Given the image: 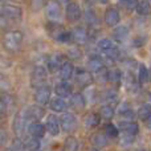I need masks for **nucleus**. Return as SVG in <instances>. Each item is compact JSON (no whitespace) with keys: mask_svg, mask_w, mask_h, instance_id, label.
<instances>
[{"mask_svg":"<svg viewBox=\"0 0 151 151\" xmlns=\"http://www.w3.org/2000/svg\"><path fill=\"white\" fill-rule=\"evenodd\" d=\"M47 74H48V72L44 66H36V68L33 69V72H32V74H31L32 86H35V88H40V86H42L45 83V81H47Z\"/></svg>","mask_w":151,"mask_h":151,"instance_id":"5","label":"nucleus"},{"mask_svg":"<svg viewBox=\"0 0 151 151\" xmlns=\"http://www.w3.org/2000/svg\"><path fill=\"white\" fill-rule=\"evenodd\" d=\"M49 105H50V109L57 113H61L66 109V102L64 101V98H61V97H56V98L50 99Z\"/></svg>","mask_w":151,"mask_h":151,"instance_id":"21","label":"nucleus"},{"mask_svg":"<svg viewBox=\"0 0 151 151\" xmlns=\"http://www.w3.org/2000/svg\"><path fill=\"white\" fill-rule=\"evenodd\" d=\"M105 23L109 27H114L119 23V12L115 8H109L105 12Z\"/></svg>","mask_w":151,"mask_h":151,"instance_id":"13","label":"nucleus"},{"mask_svg":"<svg viewBox=\"0 0 151 151\" xmlns=\"http://www.w3.org/2000/svg\"><path fill=\"white\" fill-rule=\"evenodd\" d=\"M47 16L50 20H58L61 16V7L58 3L49 1L47 4Z\"/></svg>","mask_w":151,"mask_h":151,"instance_id":"11","label":"nucleus"},{"mask_svg":"<svg viewBox=\"0 0 151 151\" xmlns=\"http://www.w3.org/2000/svg\"><path fill=\"white\" fill-rule=\"evenodd\" d=\"M66 19L69 21H77L81 19V8L78 7L77 3H69L66 5Z\"/></svg>","mask_w":151,"mask_h":151,"instance_id":"10","label":"nucleus"},{"mask_svg":"<svg viewBox=\"0 0 151 151\" xmlns=\"http://www.w3.org/2000/svg\"><path fill=\"white\" fill-rule=\"evenodd\" d=\"M0 102H1V105L4 106L5 113H8L13 106H15V99H13V97L8 93H4L1 97H0Z\"/></svg>","mask_w":151,"mask_h":151,"instance_id":"24","label":"nucleus"},{"mask_svg":"<svg viewBox=\"0 0 151 151\" xmlns=\"http://www.w3.org/2000/svg\"><path fill=\"white\" fill-rule=\"evenodd\" d=\"M24 113H25V117L29 122L31 121H40L44 117V109L39 105H32L27 110H24Z\"/></svg>","mask_w":151,"mask_h":151,"instance_id":"7","label":"nucleus"},{"mask_svg":"<svg viewBox=\"0 0 151 151\" xmlns=\"http://www.w3.org/2000/svg\"><path fill=\"white\" fill-rule=\"evenodd\" d=\"M28 133L31 134V137H35V138H42L45 134V127L40 121H31L28 123Z\"/></svg>","mask_w":151,"mask_h":151,"instance_id":"8","label":"nucleus"},{"mask_svg":"<svg viewBox=\"0 0 151 151\" xmlns=\"http://www.w3.org/2000/svg\"><path fill=\"white\" fill-rule=\"evenodd\" d=\"M4 114H5V109H4V106L1 105V102H0V121L3 119V117H4Z\"/></svg>","mask_w":151,"mask_h":151,"instance_id":"48","label":"nucleus"},{"mask_svg":"<svg viewBox=\"0 0 151 151\" xmlns=\"http://www.w3.org/2000/svg\"><path fill=\"white\" fill-rule=\"evenodd\" d=\"M0 15L3 17L8 19V20H20L21 16H23V11H21L20 7L7 4L0 8Z\"/></svg>","mask_w":151,"mask_h":151,"instance_id":"4","label":"nucleus"},{"mask_svg":"<svg viewBox=\"0 0 151 151\" xmlns=\"http://www.w3.org/2000/svg\"><path fill=\"white\" fill-rule=\"evenodd\" d=\"M106 135L111 137V138H117L119 135V130H118L117 126H114L113 123H109L106 126Z\"/></svg>","mask_w":151,"mask_h":151,"instance_id":"36","label":"nucleus"},{"mask_svg":"<svg viewBox=\"0 0 151 151\" xmlns=\"http://www.w3.org/2000/svg\"><path fill=\"white\" fill-rule=\"evenodd\" d=\"M123 3H125V7L129 11L137 9V5H138V0H123Z\"/></svg>","mask_w":151,"mask_h":151,"instance_id":"41","label":"nucleus"},{"mask_svg":"<svg viewBox=\"0 0 151 151\" xmlns=\"http://www.w3.org/2000/svg\"><path fill=\"white\" fill-rule=\"evenodd\" d=\"M85 98H83V96L82 94H80V93H77V94H73L72 96V106H74L76 109H83L85 107Z\"/></svg>","mask_w":151,"mask_h":151,"instance_id":"26","label":"nucleus"},{"mask_svg":"<svg viewBox=\"0 0 151 151\" xmlns=\"http://www.w3.org/2000/svg\"><path fill=\"white\" fill-rule=\"evenodd\" d=\"M121 78H122V74L118 69H111L106 73V80L111 83H118L121 81Z\"/></svg>","mask_w":151,"mask_h":151,"instance_id":"27","label":"nucleus"},{"mask_svg":"<svg viewBox=\"0 0 151 151\" xmlns=\"http://www.w3.org/2000/svg\"><path fill=\"white\" fill-rule=\"evenodd\" d=\"M64 151H78V142L74 137H68L64 143Z\"/></svg>","mask_w":151,"mask_h":151,"instance_id":"28","label":"nucleus"},{"mask_svg":"<svg viewBox=\"0 0 151 151\" xmlns=\"http://www.w3.org/2000/svg\"><path fill=\"white\" fill-rule=\"evenodd\" d=\"M7 139H8V134L4 129H0V149H3L5 143H7Z\"/></svg>","mask_w":151,"mask_h":151,"instance_id":"43","label":"nucleus"},{"mask_svg":"<svg viewBox=\"0 0 151 151\" xmlns=\"http://www.w3.org/2000/svg\"><path fill=\"white\" fill-rule=\"evenodd\" d=\"M97 47H98L99 50H102V52H106L107 49L113 48L114 45H113L111 40H109V39H102V40H99V41L97 42Z\"/></svg>","mask_w":151,"mask_h":151,"instance_id":"34","label":"nucleus"},{"mask_svg":"<svg viewBox=\"0 0 151 151\" xmlns=\"http://www.w3.org/2000/svg\"><path fill=\"white\" fill-rule=\"evenodd\" d=\"M45 4V0H32V9L40 11Z\"/></svg>","mask_w":151,"mask_h":151,"instance_id":"42","label":"nucleus"},{"mask_svg":"<svg viewBox=\"0 0 151 151\" xmlns=\"http://www.w3.org/2000/svg\"><path fill=\"white\" fill-rule=\"evenodd\" d=\"M60 126L65 133H73V131L77 129V119H76L74 114L72 113H64L60 117Z\"/></svg>","mask_w":151,"mask_h":151,"instance_id":"3","label":"nucleus"},{"mask_svg":"<svg viewBox=\"0 0 151 151\" xmlns=\"http://www.w3.org/2000/svg\"><path fill=\"white\" fill-rule=\"evenodd\" d=\"M65 63L64 61V57L61 55H55L52 57H49V61H48V68H49L50 72H55L57 69H60V66Z\"/></svg>","mask_w":151,"mask_h":151,"instance_id":"18","label":"nucleus"},{"mask_svg":"<svg viewBox=\"0 0 151 151\" xmlns=\"http://www.w3.org/2000/svg\"><path fill=\"white\" fill-rule=\"evenodd\" d=\"M129 109H130V107H129V104H127V102H123V105H121L119 109H118V113H119V114H122L123 111H126V110H129Z\"/></svg>","mask_w":151,"mask_h":151,"instance_id":"47","label":"nucleus"},{"mask_svg":"<svg viewBox=\"0 0 151 151\" xmlns=\"http://www.w3.org/2000/svg\"><path fill=\"white\" fill-rule=\"evenodd\" d=\"M117 101H118V97H117L115 93L107 94V102H109V104H117Z\"/></svg>","mask_w":151,"mask_h":151,"instance_id":"46","label":"nucleus"},{"mask_svg":"<svg viewBox=\"0 0 151 151\" xmlns=\"http://www.w3.org/2000/svg\"><path fill=\"white\" fill-rule=\"evenodd\" d=\"M11 65H12V63L9 60H7L4 57H0V70H5V69L11 68Z\"/></svg>","mask_w":151,"mask_h":151,"instance_id":"44","label":"nucleus"},{"mask_svg":"<svg viewBox=\"0 0 151 151\" xmlns=\"http://www.w3.org/2000/svg\"><path fill=\"white\" fill-rule=\"evenodd\" d=\"M23 44V33L20 31L7 32L4 36V48L8 52H17Z\"/></svg>","mask_w":151,"mask_h":151,"instance_id":"1","label":"nucleus"},{"mask_svg":"<svg viewBox=\"0 0 151 151\" xmlns=\"http://www.w3.org/2000/svg\"><path fill=\"white\" fill-rule=\"evenodd\" d=\"M114 109H113V106H110V105H105V106L101 107V110H99V114H101V118H104V119L109 121L113 117H114Z\"/></svg>","mask_w":151,"mask_h":151,"instance_id":"29","label":"nucleus"},{"mask_svg":"<svg viewBox=\"0 0 151 151\" xmlns=\"http://www.w3.org/2000/svg\"><path fill=\"white\" fill-rule=\"evenodd\" d=\"M127 37H129V28L125 25L117 27V28L113 31V39L118 42H123Z\"/></svg>","mask_w":151,"mask_h":151,"instance_id":"16","label":"nucleus"},{"mask_svg":"<svg viewBox=\"0 0 151 151\" xmlns=\"http://www.w3.org/2000/svg\"><path fill=\"white\" fill-rule=\"evenodd\" d=\"M98 115L97 114H93V113H90V114L86 115L85 118V127L86 129H93L96 127L97 125H98Z\"/></svg>","mask_w":151,"mask_h":151,"instance_id":"30","label":"nucleus"},{"mask_svg":"<svg viewBox=\"0 0 151 151\" xmlns=\"http://www.w3.org/2000/svg\"><path fill=\"white\" fill-rule=\"evenodd\" d=\"M68 55L72 60H78V58L81 57V50L78 49V48H72V49H69Z\"/></svg>","mask_w":151,"mask_h":151,"instance_id":"40","label":"nucleus"},{"mask_svg":"<svg viewBox=\"0 0 151 151\" xmlns=\"http://www.w3.org/2000/svg\"><path fill=\"white\" fill-rule=\"evenodd\" d=\"M104 53H105V56H106L109 60H117L118 56H119V50H118L115 47L110 48V49H107L106 52H104Z\"/></svg>","mask_w":151,"mask_h":151,"instance_id":"37","label":"nucleus"},{"mask_svg":"<svg viewBox=\"0 0 151 151\" xmlns=\"http://www.w3.org/2000/svg\"><path fill=\"white\" fill-rule=\"evenodd\" d=\"M119 130L123 134H130V135H137L138 133V125L135 121H123L119 123Z\"/></svg>","mask_w":151,"mask_h":151,"instance_id":"12","label":"nucleus"},{"mask_svg":"<svg viewBox=\"0 0 151 151\" xmlns=\"http://www.w3.org/2000/svg\"><path fill=\"white\" fill-rule=\"evenodd\" d=\"M1 1H8V0H1Z\"/></svg>","mask_w":151,"mask_h":151,"instance_id":"53","label":"nucleus"},{"mask_svg":"<svg viewBox=\"0 0 151 151\" xmlns=\"http://www.w3.org/2000/svg\"><path fill=\"white\" fill-rule=\"evenodd\" d=\"M137 11L141 16H149L151 15V4L149 0H141L138 1V5H137Z\"/></svg>","mask_w":151,"mask_h":151,"instance_id":"22","label":"nucleus"},{"mask_svg":"<svg viewBox=\"0 0 151 151\" xmlns=\"http://www.w3.org/2000/svg\"><path fill=\"white\" fill-rule=\"evenodd\" d=\"M74 72V66L70 63H64L60 66V77L63 78V81H68L72 78Z\"/></svg>","mask_w":151,"mask_h":151,"instance_id":"17","label":"nucleus"},{"mask_svg":"<svg viewBox=\"0 0 151 151\" xmlns=\"http://www.w3.org/2000/svg\"><path fill=\"white\" fill-rule=\"evenodd\" d=\"M88 68L91 73H97V72H99L101 69L105 68L104 61H102L99 57H96V56H94V57H90V60H89V63H88Z\"/></svg>","mask_w":151,"mask_h":151,"instance_id":"19","label":"nucleus"},{"mask_svg":"<svg viewBox=\"0 0 151 151\" xmlns=\"http://www.w3.org/2000/svg\"><path fill=\"white\" fill-rule=\"evenodd\" d=\"M137 115H138V118L141 121H149L151 118V105H147V104L142 105V106L139 107Z\"/></svg>","mask_w":151,"mask_h":151,"instance_id":"25","label":"nucleus"},{"mask_svg":"<svg viewBox=\"0 0 151 151\" xmlns=\"http://www.w3.org/2000/svg\"><path fill=\"white\" fill-rule=\"evenodd\" d=\"M134 138H135V135H130V134H123L122 138L119 139V145L122 147H129L131 143L134 142Z\"/></svg>","mask_w":151,"mask_h":151,"instance_id":"35","label":"nucleus"},{"mask_svg":"<svg viewBox=\"0 0 151 151\" xmlns=\"http://www.w3.org/2000/svg\"><path fill=\"white\" fill-rule=\"evenodd\" d=\"M37 151H40V150H37Z\"/></svg>","mask_w":151,"mask_h":151,"instance_id":"55","label":"nucleus"},{"mask_svg":"<svg viewBox=\"0 0 151 151\" xmlns=\"http://www.w3.org/2000/svg\"><path fill=\"white\" fill-rule=\"evenodd\" d=\"M125 85H126V88H127L129 90H131V91H135V90H137V83H135L134 78L131 77L130 74H129V76H127V78H126Z\"/></svg>","mask_w":151,"mask_h":151,"instance_id":"38","label":"nucleus"},{"mask_svg":"<svg viewBox=\"0 0 151 151\" xmlns=\"http://www.w3.org/2000/svg\"><path fill=\"white\" fill-rule=\"evenodd\" d=\"M4 151H15V150H13V149H12V147H8V149H5Z\"/></svg>","mask_w":151,"mask_h":151,"instance_id":"50","label":"nucleus"},{"mask_svg":"<svg viewBox=\"0 0 151 151\" xmlns=\"http://www.w3.org/2000/svg\"><path fill=\"white\" fill-rule=\"evenodd\" d=\"M72 40H74L77 44H85L88 40V35L83 28H76L72 32Z\"/></svg>","mask_w":151,"mask_h":151,"instance_id":"20","label":"nucleus"},{"mask_svg":"<svg viewBox=\"0 0 151 151\" xmlns=\"http://www.w3.org/2000/svg\"><path fill=\"white\" fill-rule=\"evenodd\" d=\"M135 151H145V150H142V149H139V150H135Z\"/></svg>","mask_w":151,"mask_h":151,"instance_id":"52","label":"nucleus"},{"mask_svg":"<svg viewBox=\"0 0 151 151\" xmlns=\"http://www.w3.org/2000/svg\"><path fill=\"white\" fill-rule=\"evenodd\" d=\"M23 143H24V151H37L40 149V141L39 138H35V137H31Z\"/></svg>","mask_w":151,"mask_h":151,"instance_id":"23","label":"nucleus"},{"mask_svg":"<svg viewBox=\"0 0 151 151\" xmlns=\"http://www.w3.org/2000/svg\"><path fill=\"white\" fill-rule=\"evenodd\" d=\"M121 115H122L123 121H134V118H135V114H134V113L131 111L130 109L126 110V111H123Z\"/></svg>","mask_w":151,"mask_h":151,"instance_id":"45","label":"nucleus"},{"mask_svg":"<svg viewBox=\"0 0 151 151\" xmlns=\"http://www.w3.org/2000/svg\"><path fill=\"white\" fill-rule=\"evenodd\" d=\"M60 1H66V0H60Z\"/></svg>","mask_w":151,"mask_h":151,"instance_id":"54","label":"nucleus"},{"mask_svg":"<svg viewBox=\"0 0 151 151\" xmlns=\"http://www.w3.org/2000/svg\"><path fill=\"white\" fill-rule=\"evenodd\" d=\"M50 88L47 85H42L40 88L36 89V93H35V101L37 102L39 106H45V105L49 104L50 101Z\"/></svg>","mask_w":151,"mask_h":151,"instance_id":"6","label":"nucleus"},{"mask_svg":"<svg viewBox=\"0 0 151 151\" xmlns=\"http://www.w3.org/2000/svg\"><path fill=\"white\" fill-rule=\"evenodd\" d=\"M55 91L57 94V97H61V98H65V97H70L72 94V86L69 85L66 81H63V82L57 83L55 88Z\"/></svg>","mask_w":151,"mask_h":151,"instance_id":"15","label":"nucleus"},{"mask_svg":"<svg viewBox=\"0 0 151 151\" xmlns=\"http://www.w3.org/2000/svg\"><path fill=\"white\" fill-rule=\"evenodd\" d=\"M28 123H29V121L27 119L25 113L24 111H20L19 114L15 115L12 127H13V133H15V135L17 137V138H21V137L24 135L27 127H28Z\"/></svg>","mask_w":151,"mask_h":151,"instance_id":"2","label":"nucleus"},{"mask_svg":"<svg viewBox=\"0 0 151 151\" xmlns=\"http://www.w3.org/2000/svg\"><path fill=\"white\" fill-rule=\"evenodd\" d=\"M149 80H150L149 70H147V68L145 65H141L139 66V82L146 83V82H149Z\"/></svg>","mask_w":151,"mask_h":151,"instance_id":"32","label":"nucleus"},{"mask_svg":"<svg viewBox=\"0 0 151 151\" xmlns=\"http://www.w3.org/2000/svg\"><path fill=\"white\" fill-rule=\"evenodd\" d=\"M57 40L61 42H68L72 40V33L70 32H61L60 35L57 36Z\"/></svg>","mask_w":151,"mask_h":151,"instance_id":"39","label":"nucleus"},{"mask_svg":"<svg viewBox=\"0 0 151 151\" xmlns=\"http://www.w3.org/2000/svg\"><path fill=\"white\" fill-rule=\"evenodd\" d=\"M90 151H98V150H97V149H91Z\"/></svg>","mask_w":151,"mask_h":151,"instance_id":"51","label":"nucleus"},{"mask_svg":"<svg viewBox=\"0 0 151 151\" xmlns=\"http://www.w3.org/2000/svg\"><path fill=\"white\" fill-rule=\"evenodd\" d=\"M93 143L97 149H105V147L107 146V139H106V137L102 135V134H96L93 138Z\"/></svg>","mask_w":151,"mask_h":151,"instance_id":"31","label":"nucleus"},{"mask_svg":"<svg viewBox=\"0 0 151 151\" xmlns=\"http://www.w3.org/2000/svg\"><path fill=\"white\" fill-rule=\"evenodd\" d=\"M11 89V81L8 80V77H5L4 74L0 73V91L7 93Z\"/></svg>","mask_w":151,"mask_h":151,"instance_id":"33","label":"nucleus"},{"mask_svg":"<svg viewBox=\"0 0 151 151\" xmlns=\"http://www.w3.org/2000/svg\"><path fill=\"white\" fill-rule=\"evenodd\" d=\"M44 127H45V131H48L50 135L53 137L57 135L60 133V122H58L57 117L56 115H49L47 118V122H45Z\"/></svg>","mask_w":151,"mask_h":151,"instance_id":"9","label":"nucleus"},{"mask_svg":"<svg viewBox=\"0 0 151 151\" xmlns=\"http://www.w3.org/2000/svg\"><path fill=\"white\" fill-rule=\"evenodd\" d=\"M98 1H99V3H102V4H106V3L109 1V0H98Z\"/></svg>","mask_w":151,"mask_h":151,"instance_id":"49","label":"nucleus"},{"mask_svg":"<svg viewBox=\"0 0 151 151\" xmlns=\"http://www.w3.org/2000/svg\"><path fill=\"white\" fill-rule=\"evenodd\" d=\"M150 98H151V97H150Z\"/></svg>","mask_w":151,"mask_h":151,"instance_id":"56","label":"nucleus"},{"mask_svg":"<svg viewBox=\"0 0 151 151\" xmlns=\"http://www.w3.org/2000/svg\"><path fill=\"white\" fill-rule=\"evenodd\" d=\"M76 80H77L78 85H81L82 88H86V86H89L93 82L91 73L90 72H86V70H78L77 74H76Z\"/></svg>","mask_w":151,"mask_h":151,"instance_id":"14","label":"nucleus"}]
</instances>
